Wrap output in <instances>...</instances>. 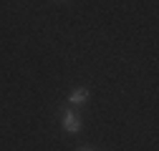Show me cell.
Segmentation results:
<instances>
[{"label": "cell", "mask_w": 159, "mask_h": 151, "mask_svg": "<svg viewBox=\"0 0 159 151\" xmlns=\"http://www.w3.org/2000/svg\"><path fill=\"white\" fill-rule=\"evenodd\" d=\"M63 128L71 131V134H76V131L81 128V119H78L73 111H63Z\"/></svg>", "instance_id": "obj_1"}, {"label": "cell", "mask_w": 159, "mask_h": 151, "mask_svg": "<svg viewBox=\"0 0 159 151\" xmlns=\"http://www.w3.org/2000/svg\"><path fill=\"white\" fill-rule=\"evenodd\" d=\"M68 101L76 103V106H78V103H86V101H89V91H86V88H76L71 96H68Z\"/></svg>", "instance_id": "obj_2"}, {"label": "cell", "mask_w": 159, "mask_h": 151, "mask_svg": "<svg viewBox=\"0 0 159 151\" xmlns=\"http://www.w3.org/2000/svg\"><path fill=\"white\" fill-rule=\"evenodd\" d=\"M78 151H93V149H78Z\"/></svg>", "instance_id": "obj_3"}]
</instances>
